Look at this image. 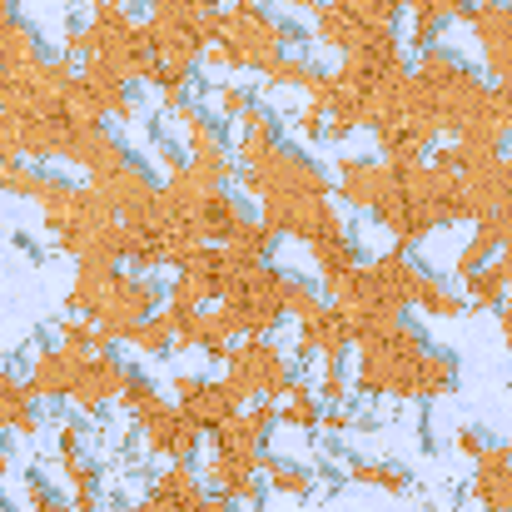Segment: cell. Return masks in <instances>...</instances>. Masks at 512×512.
I'll list each match as a JSON object with an SVG mask.
<instances>
[{"label": "cell", "instance_id": "cell-11", "mask_svg": "<svg viewBox=\"0 0 512 512\" xmlns=\"http://www.w3.org/2000/svg\"><path fill=\"white\" fill-rule=\"evenodd\" d=\"M319 418H324V403H319V393H314L309 383H294V388L284 393V403H279V423H284V428H299V433H309V428H319Z\"/></svg>", "mask_w": 512, "mask_h": 512}, {"label": "cell", "instance_id": "cell-2", "mask_svg": "<svg viewBox=\"0 0 512 512\" xmlns=\"http://www.w3.org/2000/svg\"><path fill=\"white\" fill-rule=\"evenodd\" d=\"M468 30L483 50L488 80L498 90H512V0H473Z\"/></svg>", "mask_w": 512, "mask_h": 512}, {"label": "cell", "instance_id": "cell-6", "mask_svg": "<svg viewBox=\"0 0 512 512\" xmlns=\"http://www.w3.org/2000/svg\"><path fill=\"white\" fill-rule=\"evenodd\" d=\"M314 25H309V35H314V45H324V50H334V55H348V50H358L363 40H368V20L363 15H353L343 0H319V10L309 15Z\"/></svg>", "mask_w": 512, "mask_h": 512}, {"label": "cell", "instance_id": "cell-16", "mask_svg": "<svg viewBox=\"0 0 512 512\" xmlns=\"http://www.w3.org/2000/svg\"><path fill=\"white\" fill-rule=\"evenodd\" d=\"M483 448H488V438H483L478 428H458V453H468V458H483Z\"/></svg>", "mask_w": 512, "mask_h": 512}, {"label": "cell", "instance_id": "cell-14", "mask_svg": "<svg viewBox=\"0 0 512 512\" xmlns=\"http://www.w3.org/2000/svg\"><path fill=\"white\" fill-rule=\"evenodd\" d=\"M254 105H259L254 85L224 80V85H214V90H209V110H214L219 120H239V115H244V110H254Z\"/></svg>", "mask_w": 512, "mask_h": 512}, {"label": "cell", "instance_id": "cell-4", "mask_svg": "<svg viewBox=\"0 0 512 512\" xmlns=\"http://www.w3.org/2000/svg\"><path fill=\"white\" fill-rule=\"evenodd\" d=\"M125 373H130V368H125L110 348H100V353L80 358V373H75V383H70V398H75L85 413H100L110 398H120Z\"/></svg>", "mask_w": 512, "mask_h": 512}, {"label": "cell", "instance_id": "cell-3", "mask_svg": "<svg viewBox=\"0 0 512 512\" xmlns=\"http://www.w3.org/2000/svg\"><path fill=\"white\" fill-rule=\"evenodd\" d=\"M334 194H339L348 209H358V214H378V204L393 194V184H398V170L383 160V155H343L339 170H334Z\"/></svg>", "mask_w": 512, "mask_h": 512}, {"label": "cell", "instance_id": "cell-13", "mask_svg": "<svg viewBox=\"0 0 512 512\" xmlns=\"http://www.w3.org/2000/svg\"><path fill=\"white\" fill-rule=\"evenodd\" d=\"M503 299H508V284H503V274H498L493 259H488L478 274L463 279V304H468V309H498Z\"/></svg>", "mask_w": 512, "mask_h": 512}, {"label": "cell", "instance_id": "cell-9", "mask_svg": "<svg viewBox=\"0 0 512 512\" xmlns=\"http://www.w3.org/2000/svg\"><path fill=\"white\" fill-rule=\"evenodd\" d=\"M408 309H423L428 319H458L468 304H463V294H458L453 284H443L438 274L418 269V279H413V289H408Z\"/></svg>", "mask_w": 512, "mask_h": 512}, {"label": "cell", "instance_id": "cell-15", "mask_svg": "<svg viewBox=\"0 0 512 512\" xmlns=\"http://www.w3.org/2000/svg\"><path fill=\"white\" fill-rule=\"evenodd\" d=\"M294 135H299V140H314V145H324V135H329V115H324L314 100H304V110L294 115Z\"/></svg>", "mask_w": 512, "mask_h": 512}, {"label": "cell", "instance_id": "cell-5", "mask_svg": "<svg viewBox=\"0 0 512 512\" xmlns=\"http://www.w3.org/2000/svg\"><path fill=\"white\" fill-rule=\"evenodd\" d=\"M279 145H284V120H279L269 105H254V110L239 115V135H234L229 155H234V165H259V160H269Z\"/></svg>", "mask_w": 512, "mask_h": 512}, {"label": "cell", "instance_id": "cell-17", "mask_svg": "<svg viewBox=\"0 0 512 512\" xmlns=\"http://www.w3.org/2000/svg\"><path fill=\"white\" fill-rule=\"evenodd\" d=\"M125 5H145V0H125Z\"/></svg>", "mask_w": 512, "mask_h": 512}, {"label": "cell", "instance_id": "cell-12", "mask_svg": "<svg viewBox=\"0 0 512 512\" xmlns=\"http://www.w3.org/2000/svg\"><path fill=\"white\" fill-rule=\"evenodd\" d=\"M348 478H353V483H368V488H383V493H408V488H413L408 468L378 463V458H353V463H348Z\"/></svg>", "mask_w": 512, "mask_h": 512}, {"label": "cell", "instance_id": "cell-10", "mask_svg": "<svg viewBox=\"0 0 512 512\" xmlns=\"http://www.w3.org/2000/svg\"><path fill=\"white\" fill-rule=\"evenodd\" d=\"M259 473H269V488L279 498H309L319 488V473L304 463H289V458H269V463H259Z\"/></svg>", "mask_w": 512, "mask_h": 512}, {"label": "cell", "instance_id": "cell-7", "mask_svg": "<svg viewBox=\"0 0 512 512\" xmlns=\"http://www.w3.org/2000/svg\"><path fill=\"white\" fill-rule=\"evenodd\" d=\"M75 373H80V358H75V353H65L60 343H50V348H40V353H35L25 388H30V398H70Z\"/></svg>", "mask_w": 512, "mask_h": 512}, {"label": "cell", "instance_id": "cell-8", "mask_svg": "<svg viewBox=\"0 0 512 512\" xmlns=\"http://www.w3.org/2000/svg\"><path fill=\"white\" fill-rule=\"evenodd\" d=\"M458 383V358L448 348H433L418 358V373H413V403H433V398H448Z\"/></svg>", "mask_w": 512, "mask_h": 512}, {"label": "cell", "instance_id": "cell-1", "mask_svg": "<svg viewBox=\"0 0 512 512\" xmlns=\"http://www.w3.org/2000/svg\"><path fill=\"white\" fill-rule=\"evenodd\" d=\"M299 45H304V25H294L289 15H274L264 5H229L219 10V35L204 45V65H219L224 75L239 70L259 75L269 60Z\"/></svg>", "mask_w": 512, "mask_h": 512}]
</instances>
